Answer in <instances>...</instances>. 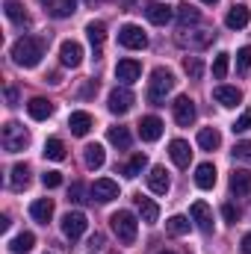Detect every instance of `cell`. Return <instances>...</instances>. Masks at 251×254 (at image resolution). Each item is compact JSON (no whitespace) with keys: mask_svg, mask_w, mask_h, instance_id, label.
Wrapping results in <instances>:
<instances>
[{"mask_svg":"<svg viewBox=\"0 0 251 254\" xmlns=\"http://www.w3.org/2000/svg\"><path fill=\"white\" fill-rule=\"evenodd\" d=\"M45 57V39H36V36H21L15 45H12V60L21 68H33V65L42 63Z\"/></svg>","mask_w":251,"mask_h":254,"instance_id":"6da1fadb","label":"cell"},{"mask_svg":"<svg viewBox=\"0 0 251 254\" xmlns=\"http://www.w3.org/2000/svg\"><path fill=\"white\" fill-rule=\"evenodd\" d=\"M175 89V74L169 68H154L151 71V80H148V101L154 107L166 104V95Z\"/></svg>","mask_w":251,"mask_h":254,"instance_id":"7a4b0ae2","label":"cell"},{"mask_svg":"<svg viewBox=\"0 0 251 254\" xmlns=\"http://www.w3.org/2000/svg\"><path fill=\"white\" fill-rule=\"evenodd\" d=\"M110 222H113V231H116L119 243H125V246H133V243H136L139 222H136V216H133L130 210H119V213H113Z\"/></svg>","mask_w":251,"mask_h":254,"instance_id":"3957f363","label":"cell"},{"mask_svg":"<svg viewBox=\"0 0 251 254\" xmlns=\"http://www.w3.org/2000/svg\"><path fill=\"white\" fill-rule=\"evenodd\" d=\"M0 142H3V148L9 154H18V151H24L30 145V133L18 125V122H6L3 125V133H0Z\"/></svg>","mask_w":251,"mask_h":254,"instance_id":"277c9868","label":"cell"},{"mask_svg":"<svg viewBox=\"0 0 251 254\" xmlns=\"http://www.w3.org/2000/svg\"><path fill=\"white\" fill-rule=\"evenodd\" d=\"M119 45L127 48V51H145V48H148V36L142 33V27L125 24V27L119 30Z\"/></svg>","mask_w":251,"mask_h":254,"instance_id":"5b68a950","label":"cell"},{"mask_svg":"<svg viewBox=\"0 0 251 254\" xmlns=\"http://www.w3.org/2000/svg\"><path fill=\"white\" fill-rule=\"evenodd\" d=\"M86 228H89L86 213L74 210V213H65V216H63V234L68 237V240H80V237L86 234Z\"/></svg>","mask_w":251,"mask_h":254,"instance_id":"8992f818","label":"cell"},{"mask_svg":"<svg viewBox=\"0 0 251 254\" xmlns=\"http://www.w3.org/2000/svg\"><path fill=\"white\" fill-rule=\"evenodd\" d=\"M133 92L127 89V86H116L113 92H110V101H107V107H110V113H116V116H125L127 110L133 107Z\"/></svg>","mask_w":251,"mask_h":254,"instance_id":"52a82bcc","label":"cell"},{"mask_svg":"<svg viewBox=\"0 0 251 254\" xmlns=\"http://www.w3.org/2000/svg\"><path fill=\"white\" fill-rule=\"evenodd\" d=\"M172 110H175V122L181 127H189L195 122V116H198V110H195V101L189 98V95H181L175 104H172Z\"/></svg>","mask_w":251,"mask_h":254,"instance_id":"ba28073f","label":"cell"},{"mask_svg":"<svg viewBox=\"0 0 251 254\" xmlns=\"http://www.w3.org/2000/svg\"><path fill=\"white\" fill-rule=\"evenodd\" d=\"M92 198H95L98 204H110L113 198H119V184L110 181V178L95 181V184H92Z\"/></svg>","mask_w":251,"mask_h":254,"instance_id":"9c48e42d","label":"cell"},{"mask_svg":"<svg viewBox=\"0 0 251 254\" xmlns=\"http://www.w3.org/2000/svg\"><path fill=\"white\" fill-rule=\"evenodd\" d=\"M189 216H192V222H195L204 234H213V213H210V207H207L204 201H195V204L189 207Z\"/></svg>","mask_w":251,"mask_h":254,"instance_id":"30bf717a","label":"cell"},{"mask_svg":"<svg viewBox=\"0 0 251 254\" xmlns=\"http://www.w3.org/2000/svg\"><path fill=\"white\" fill-rule=\"evenodd\" d=\"M51 18H71L77 9V0H39Z\"/></svg>","mask_w":251,"mask_h":254,"instance_id":"8fae6325","label":"cell"},{"mask_svg":"<svg viewBox=\"0 0 251 254\" xmlns=\"http://www.w3.org/2000/svg\"><path fill=\"white\" fill-rule=\"evenodd\" d=\"M116 77H119L125 86H130V83H136V80L142 77V65L136 63V60H119V65H116Z\"/></svg>","mask_w":251,"mask_h":254,"instance_id":"7c38bea8","label":"cell"},{"mask_svg":"<svg viewBox=\"0 0 251 254\" xmlns=\"http://www.w3.org/2000/svg\"><path fill=\"white\" fill-rule=\"evenodd\" d=\"M139 136H142V142H157L163 136V122L157 116H145L139 122Z\"/></svg>","mask_w":251,"mask_h":254,"instance_id":"4fadbf2b","label":"cell"},{"mask_svg":"<svg viewBox=\"0 0 251 254\" xmlns=\"http://www.w3.org/2000/svg\"><path fill=\"white\" fill-rule=\"evenodd\" d=\"M60 60H63L65 68H77V65L83 63V48L68 39V42H63V48H60Z\"/></svg>","mask_w":251,"mask_h":254,"instance_id":"5bb4252c","label":"cell"},{"mask_svg":"<svg viewBox=\"0 0 251 254\" xmlns=\"http://www.w3.org/2000/svg\"><path fill=\"white\" fill-rule=\"evenodd\" d=\"M145 15H148V21H151V24H157V27H166V24L172 21L175 9H172V6H166V3H151V6L145 9Z\"/></svg>","mask_w":251,"mask_h":254,"instance_id":"9a60e30c","label":"cell"},{"mask_svg":"<svg viewBox=\"0 0 251 254\" xmlns=\"http://www.w3.org/2000/svg\"><path fill=\"white\" fill-rule=\"evenodd\" d=\"M169 154H172V160H175V166H178V169H189V160H192L189 142H184V139H175V142L169 145Z\"/></svg>","mask_w":251,"mask_h":254,"instance_id":"2e32d148","label":"cell"},{"mask_svg":"<svg viewBox=\"0 0 251 254\" xmlns=\"http://www.w3.org/2000/svg\"><path fill=\"white\" fill-rule=\"evenodd\" d=\"M249 21H251V9L246 3L234 6V9L228 12V18H225V24H228L231 30H243V27H249Z\"/></svg>","mask_w":251,"mask_h":254,"instance_id":"e0dca14e","label":"cell"},{"mask_svg":"<svg viewBox=\"0 0 251 254\" xmlns=\"http://www.w3.org/2000/svg\"><path fill=\"white\" fill-rule=\"evenodd\" d=\"M213 98H216V104H222V107H237V104L243 101V92H240L237 86H216Z\"/></svg>","mask_w":251,"mask_h":254,"instance_id":"ac0fdd59","label":"cell"},{"mask_svg":"<svg viewBox=\"0 0 251 254\" xmlns=\"http://www.w3.org/2000/svg\"><path fill=\"white\" fill-rule=\"evenodd\" d=\"M27 113H30V119L45 122V119H51V116H54V104H51L48 98H33V101L27 104Z\"/></svg>","mask_w":251,"mask_h":254,"instance_id":"d6986e66","label":"cell"},{"mask_svg":"<svg viewBox=\"0 0 251 254\" xmlns=\"http://www.w3.org/2000/svg\"><path fill=\"white\" fill-rule=\"evenodd\" d=\"M148 187H151V192H157V195H166L169 192V172L163 166H154L148 172Z\"/></svg>","mask_w":251,"mask_h":254,"instance_id":"ffe728a7","label":"cell"},{"mask_svg":"<svg viewBox=\"0 0 251 254\" xmlns=\"http://www.w3.org/2000/svg\"><path fill=\"white\" fill-rule=\"evenodd\" d=\"M178 42L181 45H187V48H207L210 42H213V33L210 30H192V33H181L178 36Z\"/></svg>","mask_w":251,"mask_h":254,"instance_id":"44dd1931","label":"cell"},{"mask_svg":"<svg viewBox=\"0 0 251 254\" xmlns=\"http://www.w3.org/2000/svg\"><path fill=\"white\" fill-rule=\"evenodd\" d=\"M30 216H33L36 222L48 225L51 216H54V201H51V198H39V201H33V204H30Z\"/></svg>","mask_w":251,"mask_h":254,"instance_id":"7402d4cb","label":"cell"},{"mask_svg":"<svg viewBox=\"0 0 251 254\" xmlns=\"http://www.w3.org/2000/svg\"><path fill=\"white\" fill-rule=\"evenodd\" d=\"M68 127H71V133H74V136H86V133L92 130V116H89V113H83V110H77V113H71V116H68Z\"/></svg>","mask_w":251,"mask_h":254,"instance_id":"603a6c76","label":"cell"},{"mask_svg":"<svg viewBox=\"0 0 251 254\" xmlns=\"http://www.w3.org/2000/svg\"><path fill=\"white\" fill-rule=\"evenodd\" d=\"M195 184H198L201 190H213V187H216V166H213V163H201V166L195 169Z\"/></svg>","mask_w":251,"mask_h":254,"instance_id":"cb8c5ba5","label":"cell"},{"mask_svg":"<svg viewBox=\"0 0 251 254\" xmlns=\"http://www.w3.org/2000/svg\"><path fill=\"white\" fill-rule=\"evenodd\" d=\"M231 192L234 195H249L251 192V172L249 169H237L231 175Z\"/></svg>","mask_w":251,"mask_h":254,"instance_id":"d4e9b609","label":"cell"},{"mask_svg":"<svg viewBox=\"0 0 251 254\" xmlns=\"http://www.w3.org/2000/svg\"><path fill=\"white\" fill-rule=\"evenodd\" d=\"M136 204H139V213H142V222L145 225H157V219H160V207L151 201V198H136Z\"/></svg>","mask_w":251,"mask_h":254,"instance_id":"484cf974","label":"cell"},{"mask_svg":"<svg viewBox=\"0 0 251 254\" xmlns=\"http://www.w3.org/2000/svg\"><path fill=\"white\" fill-rule=\"evenodd\" d=\"M3 9H6V18H9L12 24H21V27H24V24H30V15L24 12V6H21L18 0H6V3H3Z\"/></svg>","mask_w":251,"mask_h":254,"instance_id":"4316f807","label":"cell"},{"mask_svg":"<svg viewBox=\"0 0 251 254\" xmlns=\"http://www.w3.org/2000/svg\"><path fill=\"white\" fill-rule=\"evenodd\" d=\"M86 33H89V42H92L95 54H101V45H104V39H107V24H104V21H92V24L86 27Z\"/></svg>","mask_w":251,"mask_h":254,"instance_id":"83f0119b","label":"cell"},{"mask_svg":"<svg viewBox=\"0 0 251 254\" xmlns=\"http://www.w3.org/2000/svg\"><path fill=\"white\" fill-rule=\"evenodd\" d=\"M175 15H178V24H181V30H187L189 24H198V21H201V12H198L195 6H189V3L178 6V9H175Z\"/></svg>","mask_w":251,"mask_h":254,"instance_id":"f1b7e54d","label":"cell"},{"mask_svg":"<svg viewBox=\"0 0 251 254\" xmlns=\"http://www.w3.org/2000/svg\"><path fill=\"white\" fill-rule=\"evenodd\" d=\"M33 246H36V237H33L30 231H24V234H18V237L9 243V252L12 254H27V252H33Z\"/></svg>","mask_w":251,"mask_h":254,"instance_id":"f546056e","label":"cell"},{"mask_svg":"<svg viewBox=\"0 0 251 254\" xmlns=\"http://www.w3.org/2000/svg\"><path fill=\"white\" fill-rule=\"evenodd\" d=\"M198 145H201L204 151H216V148L222 145V136H219V130H216V127H204V130L198 133Z\"/></svg>","mask_w":251,"mask_h":254,"instance_id":"4dcf8cb0","label":"cell"},{"mask_svg":"<svg viewBox=\"0 0 251 254\" xmlns=\"http://www.w3.org/2000/svg\"><path fill=\"white\" fill-rule=\"evenodd\" d=\"M83 160H86V166L89 169H101L104 166V160H107V154H104V145H86V154H83Z\"/></svg>","mask_w":251,"mask_h":254,"instance_id":"1f68e13d","label":"cell"},{"mask_svg":"<svg viewBox=\"0 0 251 254\" xmlns=\"http://www.w3.org/2000/svg\"><path fill=\"white\" fill-rule=\"evenodd\" d=\"M9 184H12V190H24V187H30V166L18 163V166L12 169V178H9Z\"/></svg>","mask_w":251,"mask_h":254,"instance_id":"d6a6232c","label":"cell"},{"mask_svg":"<svg viewBox=\"0 0 251 254\" xmlns=\"http://www.w3.org/2000/svg\"><path fill=\"white\" fill-rule=\"evenodd\" d=\"M45 157H48V160H54V163L65 160V142H63V139L51 136V139L45 142Z\"/></svg>","mask_w":251,"mask_h":254,"instance_id":"836d02e7","label":"cell"},{"mask_svg":"<svg viewBox=\"0 0 251 254\" xmlns=\"http://www.w3.org/2000/svg\"><path fill=\"white\" fill-rule=\"evenodd\" d=\"M166 228H169L172 237H187L189 228H192V222H189L187 216H172V219L166 222Z\"/></svg>","mask_w":251,"mask_h":254,"instance_id":"e575fe53","label":"cell"},{"mask_svg":"<svg viewBox=\"0 0 251 254\" xmlns=\"http://www.w3.org/2000/svg\"><path fill=\"white\" fill-rule=\"evenodd\" d=\"M110 142L116 145V148H122V151H127L130 148V130L127 127H110Z\"/></svg>","mask_w":251,"mask_h":254,"instance_id":"d590c367","label":"cell"},{"mask_svg":"<svg viewBox=\"0 0 251 254\" xmlns=\"http://www.w3.org/2000/svg\"><path fill=\"white\" fill-rule=\"evenodd\" d=\"M228 68H231V54H216V60H213V77L216 80H225L228 77Z\"/></svg>","mask_w":251,"mask_h":254,"instance_id":"8d00e7d4","label":"cell"},{"mask_svg":"<svg viewBox=\"0 0 251 254\" xmlns=\"http://www.w3.org/2000/svg\"><path fill=\"white\" fill-rule=\"evenodd\" d=\"M145 166H148V157H145V154H133V160L125 166V175L127 178H139V175L145 172Z\"/></svg>","mask_w":251,"mask_h":254,"instance_id":"74e56055","label":"cell"},{"mask_svg":"<svg viewBox=\"0 0 251 254\" xmlns=\"http://www.w3.org/2000/svg\"><path fill=\"white\" fill-rule=\"evenodd\" d=\"M184 71H187L192 80H198V77L204 74V63H201L198 57H187V60H184Z\"/></svg>","mask_w":251,"mask_h":254,"instance_id":"f35d334b","label":"cell"},{"mask_svg":"<svg viewBox=\"0 0 251 254\" xmlns=\"http://www.w3.org/2000/svg\"><path fill=\"white\" fill-rule=\"evenodd\" d=\"M249 68H251V45H246V48L237 51V71L249 74Z\"/></svg>","mask_w":251,"mask_h":254,"instance_id":"ab89813d","label":"cell"},{"mask_svg":"<svg viewBox=\"0 0 251 254\" xmlns=\"http://www.w3.org/2000/svg\"><path fill=\"white\" fill-rule=\"evenodd\" d=\"M231 154H234V160H240V163H251V142H237Z\"/></svg>","mask_w":251,"mask_h":254,"instance_id":"60d3db41","label":"cell"},{"mask_svg":"<svg viewBox=\"0 0 251 254\" xmlns=\"http://www.w3.org/2000/svg\"><path fill=\"white\" fill-rule=\"evenodd\" d=\"M42 184H45L48 190H57V187L63 184V172H45V175H42Z\"/></svg>","mask_w":251,"mask_h":254,"instance_id":"b9f144b4","label":"cell"},{"mask_svg":"<svg viewBox=\"0 0 251 254\" xmlns=\"http://www.w3.org/2000/svg\"><path fill=\"white\" fill-rule=\"evenodd\" d=\"M246 130H251V110H246V113L234 122V133H246Z\"/></svg>","mask_w":251,"mask_h":254,"instance_id":"7bdbcfd3","label":"cell"},{"mask_svg":"<svg viewBox=\"0 0 251 254\" xmlns=\"http://www.w3.org/2000/svg\"><path fill=\"white\" fill-rule=\"evenodd\" d=\"M222 216H225L231 225H237V219H240V210H237L234 204H225V207H222Z\"/></svg>","mask_w":251,"mask_h":254,"instance_id":"ee69618b","label":"cell"},{"mask_svg":"<svg viewBox=\"0 0 251 254\" xmlns=\"http://www.w3.org/2000/svg\"><path fill=\"white\" fill-rule=\"evenodd\" d=\"M71 201H77V204H83V201H86V198H83V187H80V184H74V187H71Z\"/></svg>","mask_w":251,"mask_h":254,"instance_id":"f6af8a7d","label":"cell"},{"mask_svg":"<svg viewBox=\"0 0 251 254\" xmlns=\"http://www.w3.org/2000/svg\"><path fill=\"white\" fill-rule=\"evenodd\" d=\"M6 101H9V104H18V92H15V89H6Z\"/></svg>","mask_w":251,"mask_h":254,"instance_id":"bcb514c9","label":"cell"},{"mask_svg":"<svg viewBox=\"0 0 251 254\" xmlns=\"http://www.w3.org/2000/svg\"><path fill=\"white\" fill-rule=\"evenodd\" d=\"M243 252L251 254V234H246V237H243Z\"/></svg>","mask_w":251,"mask_h":254,"instance_id":"7dc6e473","label":"cell"},{"mask_svg":"<svg viewBox=\"0 0 251 254\" xmlns=\"http://www.w3.org/2000/svg\"><path fill=\"white\" fill-rule=\"evenodd\" d=\"M139 3H142V0H125V9L127 12H133V6H139Z\"/></svg>","mask_w":251,"mask_h":254,"instance_id":"c3c4849f","label":"cell"},{"mask_svg":"<svg viewBox=\"0 0 251 254\" xmlns=\"http://www.w3.org/2000/svg\"><path fill=\"white\" fill-rule=\"evenodd\" d=\"M0 231H9V216H0Z\"/></svg>","mask_w":251,"mask_h":254,"instance_id":"681fc988","label":"cell"},{"mask_svg":"<svg viewBox=\"0 0 251 254\" xmlns=\"http://www.w3.org/2000/svg\"><path fill=\"white\" fill-rule=\"evenodd\" d=\"M204 3H210V6H213V3H219V0H204Z\"/></svg>","mask_w":251,"mask_h":254,"instance_id":"f907efd6","label":"cell"},{"mask_svg":"<svg viewBox=\"0 0 251 254\" xmlns=\"http://www.w3.org/2000/svg\"><path fill=\"white\" fill-rule=\"evenodd\" d=\"M160 254H175V252H160Z\"/></svg>","mask_w":251,"mask_h":254,"instance_id":"816d5d0a","label":"cell"}]
</instances>
